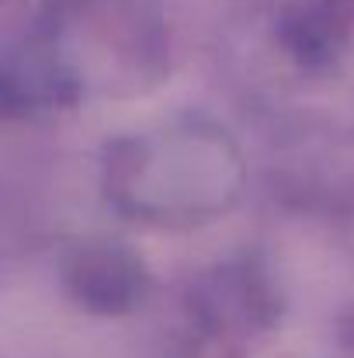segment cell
I'll list each match as a JSON object with an SVG mask.
<instances>
[{"instance_id":"cell-1","label":"cell","mask_w":354,"mask_h":358,"mask_svg":"<svg viewBox=\"0 0 354 358\" xmlns=\"http://www.w3.org/2000/svg\"><path fill=\"white\" fill-rule=\"evenodd\" d=\"M243 188L236 139L209 119H170L108 143L105 195L142 227L188 230L223 216Z\"/></svg>"},{"instance_id":"cell-2","label":"cell","mask_w":354,"mask_h":358,"mask_svg":"<svg viewBox=\"0 0 354 358\" xmlns=\"http://www.w3.org/2000/svg\"><path fill=\"white\" fill-rule=\"evenodd\" d=\"M66 289L91 310L121 313L146 296V268L142 261L115 240H91L77 247L66 261Z\"/></svg>"}]
</instances>
